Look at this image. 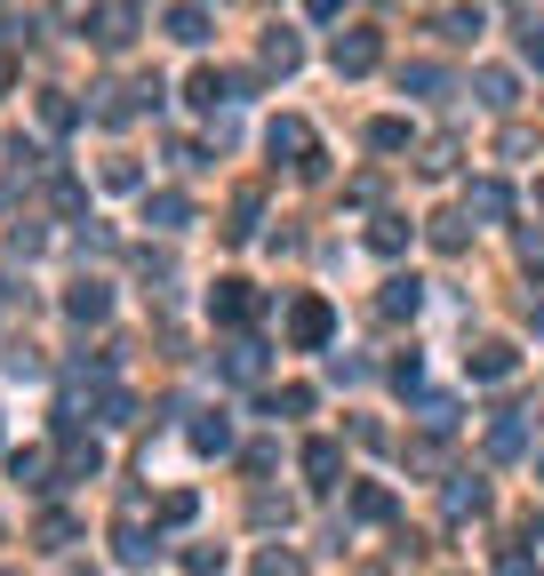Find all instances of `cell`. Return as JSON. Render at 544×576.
<instances>
[{"label": "cell", "mask_w": 544, "mask_h": 576, "mask_svg": "<svg viewBox=\"0 0 544 576\" xmlns=\"http://www.w3.org/2000/svg\"><path fill=\"white\" fill-rule=\"evenodd\" d=\"M377 32H336V41H328V64H336V73H377Z\"/></svg>", "instance_id": "cell-2"}, {"label": "cell", "mask_w": 544, "mask_h": 576, "mask_svg": "<svg viewBox=\"0 0 544 576\" xmlns=\"http://www.w3.org/2000/svg\"><path fill=\"white\" fill-rule=\"evenodd\" d=\"M440 504H449L457 521H464V513H489V481H472V472H457V481L440 489Z\"/></svg>", "instance_id": "cell-7"}, {"label": "cell", "mask_w": 544, "mask_h": 576, "mask_svg": "<svg viewBox=\"0 0 544 576\" xmlns=\"http://www.w3.org/2000/svg\"><path fill=\"white\" fill-rule=\"evenodd\" d=\"M41 121H49V128H73V96L49 88V96H41Z\"/></svg>", "instance_id": "cell-34"}, {"label": "cell", "mask_w": 544, "mask_h": 576, "mask_svg": "<svg viewBox=\"0 0 544 576\" xmlns=\"http://www.w3.org/2000/svg\"><path fill=\"white\" fill-rule=\"evenodd\" d=\"M521 56H529V64H544V32H536V24L521 32Z\"/></svg>", "instance_id": "cell-38"}, {"label": "cell", "mask_w": 544, "mask_h": 576, "mask_svg": "<svg viewBox=\"0 0 544 576\" xmlns=\"http://www.w3.org/2000/svg\"><path fill=\"white\" fill-rule=\"evenodd\" d=\"M464 368H472V377H481V385H504V377H513V368H521V353L504 345V336H489V345H472V353H464Z\"/></svg>", "instance_id": "cell-3"}, {"label": "cell", "mask_w": 544, "mask_h": 576, "mask_svg": "<svg viewBox=\"0 0 544 576\" xmlns=\"http://www.w3.org/2000/svg\"><path fill=\"white\" fill-rule=\"evenodd\" d=\"M257 576H304V561H296V553H281V545H272V553H257Z\"/></svg>", "instance_id": "cell-32"}, {"label": "cell", "mask_w": 544, "mask_h": 576, "mask_svg": "<svg viewBox=\"0 0 544 576\" xmlns=\"http://www.w3.org/2000/svg\"><path fill=\"white\" fill-rule=\"evenodd\" d=\"M400 88H417V96H440V88H449V73H440V64H408V73H400Z\"/></svg>", "instance_id": "cell-26"}, {"label": "cell", "mask_w": 544, "mask_h": 576, "mask_svg": "<svg viewBox=\"0 0 544 576\" xmlns=\"http://www.w3.org/2000/svg\"><path fill=\"white\" fill-rule=\"evenodd\" d=\"M209 304H217V321H257V289L249 281H217Z\"/></svg>", "instance_id": "cell-9"}, {"label": "cell", "mask_w": 544, "mask_h": 576, "mask_svg": "<svg viewBox=\"0 0 544 576\" xmlns=\"http://www.w3.org/2000/svg\"><path fill=\"white\" fill-rule=\"evenodd\" d=\"M192 449L224 457V449H232V417H200V425H192Z\"/></svg>", "instance_id": "cell-21"}, {"label": "cell", "mask_w": 544, "mask_h": 576, "mask_svg": "<svg viewBox=\"0 0 544 576\" xmlns=\"http://www.w3.org/2000/svg\"><path fill=\"white\" fill-rule=\"evenodd\" d=\"M353 513H360V521H393V489L360 481V489H353Z\"/></svg>", "instance_id": "cell-20"}, {"label": "cell", "mask_w": 544, "mask_h": 576, "mask_svg": "<svg viewBox=\"0 0 544 576\" xmlns=\"http://www.w3.org/2000/svg\"><path fill=\"white\" fill-rule=\"evenodd\" d=\"M417 168H425V177H449V168H457V145H432Z\"/></svg>", "instance_id": "cell-36"}, {"label": "cell", "mask_w": 544, "mask_h": 576, "mask_svg": "<svg viewBox=\"0 0 544 576\" xmlns=\"http://www.w3.org/2000/svg\"><path fill=\"white\" fill-rule=\"evenodd\" d=\"M504 576H536V561L529 553H504Z\"/></svg>", "instance_id": "cell-39"}, {"label": "cell", "mask_w": 544, "mask_h": 576, "mask_svg": "<svg viewBox=\"0 0 544 576\" xmlns=\"http://www.w3.org/2000/svg\"><path fill=\"white\" fill-rule=\"evenodd\" d=\"M64 313H73V321H105L113 313V289L105 281H81L73 296H64Z\"/></svg>", "instance_id": "cell-11"}, {"label": "cell", "mask_w": 544, "mask_h": 576, "mask_svg": "<svg viewBox=\"0 0 544 576\" xmlns=\"http://www.w3.org/2000/svg\"><path fill=\"white\" fill-rule=\"evenodd\" d=\"M521 264H529V273H544V232H521Z\"/></svg>", "instance_id": "cell-37"}, {"label": "cell", "mask_w": 544, "mask_h": 576, "mask_svg": "<svg viewBox=\"0 0 544 576\" xmlns=\"http://www.w3.org/2000/svg\"><path fill=\"white\" fill-rule=\"evenodd\" d=\"M472 217H513V185L481 177V185H472Z\"/></svg>", "instance_id": "cell-18"}, {"label": "cell", "mask_w": 544, "mask_h": 576, "mask_svg": "<svg viewBox=\"0 0 544 576\" xmlns=\"http://www.w3.org/2000/svg\"><path fill=\"white\" fill-rule=\"evenodd\" d=\"M9 81H17V64H9V49H0V88H9Z\"/></svg>", "instance_id": "cell-41"}, {"label": "cell", "mask_w": 544, "mask_h": 576, "mask_svg": "<svg viewBox=\"0 0 544 576\" xmlns=\"http://www.w3.org/2000/svg\"><path fill=\"white\" fill-rule=\"evenodd\" d=\"M304 472H313V481L328 489L336 472H345V449H336V440H304Z\"/></svg>", "instance_id": "cell-14"}, {"label": "cell", "mask_w": 544, "mask_h": 576, "mask_svg": "<svg viewBox=\"0 0 544 576\" xmlns=\"http://www.w3.org/2000/svg\"><path fill=\"white\" fill-rule=\"evenodd\" d=\"M56 17H64V24H73V32H88L96 17H105V9H96V0H56Z\"/></svg>", "instance_id": "cell-33"}, {"label": "cell", "mask_w": 544, "mask_h": 576, "mask_svg": "<svg viewBox=\"0 0 544 576\" xmlns=\"http://www.w3.org/2000/svg\"><path fill=\"white\" fill-rule=\"evenodd\" d=\"M185 96H192V105H200V113H217V105H224V96H232V73H209V64H200V73L185 81Z\"/></svg>", "instance_id": "cell-12"}, {"label": "cell", "mask_w": 544, "mask_h": 576, "mask_svg": "<svg viewBox=\"0 0 544 576\" xmlns=\"http://www.w3.org/2000/svg\"><path fill=\"white\" fill-rule=\"evenodd\" d=\"M377 304H385L393 321H400V313H417V304H425V281H408V273H400V281H385V296H377Z\"/></svg>", "instance_id": "cell-19"}, {"label": "cell", "mask_w": 544, "mask_h": 576, "mask_svg": "<svg viewBox=\"0 0 544 576\" xmlns=\"http://www.w3.org/2000/svg\"><path fill=\"white\" fill-rule=\"evenodd\" d=\"M224 377L232 385H257L264 377V345H249V336H241V345H224Z\"/></svg>", "instance_id": "cell-13"}, {"label": "cell", "mask_w": 544, "mask_h": 576, "mask_svg": "<svg viewBox=\"0 0 544 576\" xmlns=\"http://www.w3.org/2000/svg\"><path fill=\"white\" fill-rule=\"evenodd\" d=\"M96 472H105V449H96V440H81L73 417H64V481H96Z\"/></svg>", "instance_id": "cell-4"}, {"label": "cell", "mask_w": 544, "mask_h": 576, "mask_svg": "<svg viewBox=\"0 0 544 576\" xmlns=\"http://www.w3.org/2000/svg\"><path fill=\"white\" fill-rule=\"evenodd\" d=\"M368 249H377V256H400V249H408V224H400V217H377V232H368Z\"/></svg>", "instance_id": "cell-23"}, {"label": "cell", "mask_w": 544, "mask_h": 576, "mask_svg": "<svg viewBox=\"0 0 544 576\" xmlns=\"http://www.w3.org/2000/svg\"><path fill=\"white\" fill-rule=\"evenodd\" d=\"M489 17L481 9H449V17H440V32H449V41H472V32H481Z\"/></svg>", "instance_id": "cell-31"}, {"label": "cell", "mask_w": 544, "mask_h": 576, "mask_svg": "<svg viewBox=\"0 0 544 576\" xmlns=\"http://www.w3.org/2000/svg\"><path fill=\"white\" fill-rule=\"evenodd\" d=\"M185 576H224V545H192L185 553Z\"/></svg>", "instance_id": "cell-30"}, {"label": "cell", "mask_w": 544, "mask_h": 576, "mask_svg": "<svg viewBox=\"0 0 544 576\" xmlns=\"http://www.w3.org/2000/svg\"><path fill=\"white\" fill-rule=\"evenodd\" d=\"M472 88H481V105H489V113L513 105V73H504V64H481V73H472Z\"/></svg>", "instance_id": "cell-16"}, {"label": "cell", "mask_w": 544, "mask_h": 576, "mask_svg": "<svg viewBox=\"0 0 544 576\" xmlns=\"http://www.w3.org/2000/svg\"><path fill=\"white\" fill-rule=\"evenodd\" d=\"M153 553H160V536H145V521H121V528H113V561H121V568H145Z\"/></svg>", "instance_id": "cell-6"}, {"label": "cell", "mask_w": 544, "mask_h": 576, "mask_svg": "<svg viewBox=\"0 0 544 576\" xmlns=\"http://www.w3.org/2000/svg\"><path fill=\"white\" fill-rule=\"evenodd\" d=\"M304 64V41L296 32H264V73H296Z\"/></svg>", "instance_id": "cell-15"}, {"label": "cell", "mask_w": 544, "mask_h": 576, "mask_svg": "<svg viewBox=\"0 0 544 576\" xmlns=\"http://www.w3.org/2000/svg\"><path fill=\"white\" fill-rule=\"evenodd\" d=\"M304 9H313V17H336V9H345V0H304Z\"/></svg>", "instance_id": "cell-40"}, {"label": "cell", "mask_w": 544, "mask_h": 576, "mask_svg": "<svg viewBox=\"0 0 544 576\" xmlns=\"http://www.w3.org/2000/svg\"><path fill=\"white\" fill-rule=\"evenodd\" d=\"M328 336H336V304H328V296H296V304H289V345H296V353H321Z\"/></svg>", "instance_id": "cell-1"}, {"label": "cell", "mask_w": 544, "mask_h": 576, "mask_svg": "<svg viewBox=\"0 0 544 576\" xmlns=\"http://www.w3.org/2000/svg\"><path fill=\"white\" fill-rule=\"evenodd\" d=\"M192 513H200V496H192V489H168V496H160V521H168V528H185Z\"/></svg>", "instance_id": "cell-25"}, {"label": "cell", "mask_w": 544, "mask_h": 576, "mask_svg": "<svg viewBox=\"0 0 544 576\" xmlns=\"http://www.w3.org/2000/svg\"><path fill=\"white\" fill-rule=\"evenodd\" d=\"M168 32H177L185 49H200L209 41V9H200V0H177V9H168Z\"/></svg>", "instance_id": "cell-10"}, {"label": "cell", "mask_w": 544, "mask_h": 576, "mask_svg": "<svg viewBox=\"0 0 544 576\" xmlns=\"http://www.w3.org/2000/svg\"><path fill=\"white\" fill-rule=\"evenodd\" d=\"M425 232H432V249H449V256L464 249V217H457V209H449V217H432Z\"/></svg>", "instance_id": "cell-29"}, {"label": "cell", "mask_w": 544, "mask_h": 576, "mask_svg": "<svg viewBox=\"0 0 544 576\" xmlns=\"http://www.w3.org/2000/svg\"><path fill=\"white\" fill-rule=\"evenodd\" d=\"M417 417H425L432 432H449V425H457V400H440V392H432V400H425V409H417Z\"/></svg>", "instance_id": "cell-35"}, {"label": "cell", "mask_w": 544, "mask_h": 576, "mask_svg": "<svg viewBox=\"0 0 544 576\" xmlns=\"http://www.w3.org/2000/svg\"><path fill=\"white\" fill-rule=\"evenodd\" d=\"M368 145L377 153H408V121H368Z\"/></svg>", "instance_id": "cell-28"}, {"label": "cell", "mask_w": 544, "mask_h": 576, "mask_svg": "<svg viewBox=\"0 0 544 576\" xmlns=\"http://www.w3.org/2000/svg\"><path fill=\"white\" fill-rule=\"evenodd\" d=\"M145 224H160V232L192 224V200H185V192H145Z\"/></svg>", "instance_id": "cell-8"}, {"label": "cell", "mask_w": 544, "mask_h": 576, "mask_svg": "<svg viewBox=\"0 0 544 576\" xmlns=\"http://www.w3.org/2000/svg\"><path fill=\"white\" fill-rule=\"evenodd\" d=\"M88 41H96V49H128V41H136V17H128V9H105Z\"/></svg>", "instance_id": "cell-17"}, {"label": "cell", "mask_w": 544, "mask_h": 576, "mask_svg": "<svg viewBox=\"0 0 544 576\" xmlns=\"http://www.w3.org/2000/svg\"><path fill=\"white\" fill-rule=\"evenodd\" d=\"M128 96H136V88H96V121L121 128V121H128Z\"/></svg>", "instance_id": "cell-27"}, {"label": "cell", "mask_w": 544, "mask_h": 576, "mask_svg": "<svg viewBox=\"0 0 544 576\" xmlns=\"http://www.w3.org/2000/svg\"><path fill=\"white\" fill-rule=\"evenodd\" d=\"M257 209H264V192H241V200H232V241H249V232H257Z\"/></svg>", "instance_id": "cell-24"}, {"label": "cell", "mask_w": 544, "mask_h": 576, "mask_svg": "<svg viewBox=\"0 0 544 576\" xmlns=\"http://www.w3.org/2000/svg\"><path fill=\"white\" fill-rule=\"evenodd\" d=\"M521 449H529V425H521V409H496V417H489V457H496V464H513Z\"/></svg>", "instance_id": "cell-5"}, {"label": "cell", "mask_w": 544, "mask_h": 576, "mask_svg": "<svg viewBox=\"0 0 544 576\" xmlns=\"http://www.w3.org/2000/svg\"><path fill=\"white\" fill-rule=\"evenodd\" d=\"M9 472H17L24 489H49V457H41V449H17V457H9Z\"/></svg>", "instance_id": "cell-22"}]
</instances>
